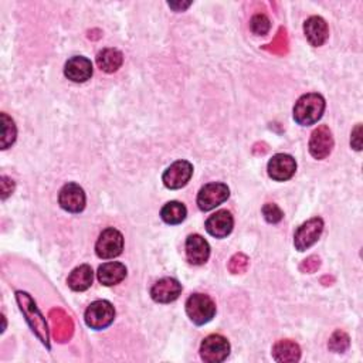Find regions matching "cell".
<instances>
[{
	"label": "cell",
	"mask_w": 363,
	"mask_h": 363,
	"mask_svg": "<svg viewBox=\"0 0 363 363\" xmlns=\"http://www.w3.org/2000/svg\"><path fill=\"white\" fill-rule=\"evenodd\" d=\"M48 318L51 321L53 338L55 339V342H68L72 338V334H74V324H72V319L60 308L51 310Z\"/></svg>",
	"instance_id": "16"
},
{
	"label": "cell",
	"mask_w": 363,
	"mask_h": 363,
	"mask_svg": "<svg viewBox=\"0 0 363 363\" xmlns=\"http://www.w3.org/2000/svg\"><path fill=\"white\" fill-rule=\"evenodd\" d=\"M247 267H249V257L243 253L233 256L229 263V270L233 274H242L247 270Z\"/></svg>",
	"instance_id": "29"
},
{
	"label": "cell",
	"mask_w": 363,
	"mask_h": 363,
	"mask_svg": "<svg viewBox=\"0 0 363 363\" xmlns=\"http://www.w3.org/2000/svg\"><path fill=\"white\" fill-rule=\"evenodd\" d=\"M304 33L314 47H319L324 46V43L328 40L329 29L322 18L312 16L304 23Z\"/></svg>",
	"instance_id": "18"
},
{
	"label": "cell",
	"mask_w": 363,
	"mask_h": 363,
	"mask_svg": "<svg viewBox=\"0 0 363 363\" xmlns=\"http://www.w3.org/2000/svg\"><path fill=\"white\" fill-rule=\"evenodd\" d=\"M182 294V285L175 278H162L154 284L151 288V297L155 303L169 304L179 298Z\"/></svg>",
	"instance_id": "13"
},
{
	"label": "cell",
	"mask_w": 363,
	"mask_h": 363,
	"mask_svg": "<svg viewBox=\"0 0 363 363\" xmlns=\"http://www.w3.org/2000/svg\"><path fill=\"white\" fill-rule=\"evenodd\" d=\"M98 281L105 286H112L119 284L126 277V267L122 263L111 261L100 265Z\"/></svg>",
	"instance_id": "20"
},
{
	"label": "cell",
	"mask_w": 363,
	"mask_h": 363,
	"mask_svg": "<svg viewBox=\"0 0 363 363\" xmlns=\"http://www.w3.org/2000/svg\"><path fill=\"white\" fill-rule=\"evenodd\" d=\"M334 148V136L331 129L326 125L318 126L310 139V154L318 159L322 161L329 157Z\"/></svg>",
	"instance_id": "12"
},
{
	"label": "cell",
	"mask_w": 363,
	"mask_h": 363,
	"mask_svg": "<svg viewBox=\"0 0 363 363\" xmlns=\"http://www.w3.org/2000/svg\"><path fill=\"white\" fill-rule=\"evenodd\" d=\"M250 29L257 36H265L271 29L270 19L265 15H256L250 20Z\"/></svg>",
	"instance_id": "26"
},
{
	"label": "cell",
	"mask_w": 363,
	"mask_h": 363,
	"mask_svg": "<svg viewBox=\"0 0 363 363\" xmlns=\"http://www.w3.org/2000/svg\"><path fill=\"white\" fill-rule=\"evenodd\" d=\"M0 180H2L0 182V187H2V200H6L15 192V182L8 176H2Z\"/></svg>",
	"instance_id": "31"
},
{
	"label": "cell",
	"mask_w": 363,
	"mask_h": 363,
	"mask_svg": "<svg viewBox=\"0 0 363 363\" xmlns=\"http://www.w3.org/2000/svg\"><path fill=\"white\" fill-rule=\"evenodd\" d=\"M263 216H264V219L268 222V223H271V225H277V223H279L281 220H282V217H284V213H282V210L275 204V203H265L264 206H263Z\"/></svg>",
	"instance_id": "27"
},
{
	"label": "cell",
	"mask_w": 363,
	"mask_h": 363,
	"mask_svg": "<svg viewBox=\"0 0 363 363\" xmlns=\"http://www.w3.org/2000/svg\"><path fill=\"white\" fill-rule=\"evenodd\" d=\"M124 250V236L114 227L105 229L95 244V253L103 260H110L121 256Z\"/></svg>",
	"instance_id": "7"
},
{
	"label": "cell",
	"mask_w": 363,
	"mask_h": 363,
	"mask_svg": "<svg viewBox=\"0 0 363 363\" xmlns=\"http://www.w3.org/2000/svg\"><path fill=\"white\" fill-rule=\"evenodd\" d=\"M0 117H2V138H0V147H2V150L5 151L15 143L18 136V129H16L15 121L6 112H2Z\"/></svg>",
	"instance_id": "24"
},
{
	"label": "cell",
	"mask_w": 363,
	"mask_h": 363,
	"mask_svg": "<svg viewBox=\"0 0 363 363\" xmlns=\"http://www.w3.org/2000/svg\"><path fill=\"white\" fill-rule=\"evenodd\" d=\"M64 74L72 83H86L93 77V62L81 55L71 57L65 62Z\"/></svg>",
	"instance_id": "15"
},
{
	"label": "cell",
	"mask_w": 363,
	"mask_h": 363,
	"mask_svg": "<svg viewBox=\"0 0 363 363\" xmlns=\"http://www.w3.org/2000/svg\"><path fill=\"white\" fill-rule=\"evenodd\" d=\"M319 267H321V260H319V257H318V256H311V257H308L307 260L303 261V264L300 265V270H301L303 272L311 274V272H315Z\"/></svg>",
	"instance_id": "30"
},
{
	"label": "cell",
	"mask_w": 363,
	"mask_h": 363,
	"mask_svg": "<svg viewBox=\"0 0 363 363\" xmlns=\"http://www.w3.org/2000/svg\"><path fill=\"white\" fill-rule=\"evenodd\" d=\"M210 256L209 243L199 235H190L186 240V258L193 265H203Z\"/></svg>",
	"instance_id": "17"
},
{
	"label": "cell",
	"mask_w": 363,
	"mask_h": 363,
	"mask_svg": "<svg viewBox=\"0 0 363 363\" xmlns=\"http://www.w3.org/2000/svg\"><path fill=\"white\" fill-rule=\"evenodd\" d=\"M265 50L275 53V54H285L288 50V37H286V32L284 29H279L278 36L274 39V41L271 44H268L265 47Z\"/></svg>",
	"instance_id": "28"
},
{
	"label": "cell",
	"mask_w": 363,
	"mask_h": 363,
	"mask_svg": "<svg viewBox=\"0 0 363 363\" xmlns=\"http://www.w3.org/2000/svg\"><path fill=\"white\" fill-rule=\"evenodd\" d=\"M186 314L194 325L202 326L214 318L216 304L209 296L193 294L186 301Z\"/></svg>",
	"instance_id": "3"
},
{
	"label": "cell",
	"mask_w": 363,
	"mask_h": 363,
	"mask_svg": "<svg viewBox=\"0 0 363 363\" xmlns=\"http://www.w3.org/2000/svg\"><path fill=\"white\" fill-rule=\"evenodd\" d=\"M272 357L281 363L298 362L301 357V349L298 343H296L294 341H289V339L278 341L272 346Z\"/></svg>",
	"instance_id": "21"
},
{
	"label": "cell",
	"mask_w": 363,
	"mask_h": 363,
	"mask_svg": "<svg viewBox=\"0 0 363 363\" xmlns=\"http://www.w3.org/2000/svg\"><path fill=\"white\" fill-rule=\"evenodd\" d=\"M230 196L227 185L220 182H213L204 185L197 194V206L203 211H210L225 203Z\"/></svg>",
	"instance_id": "4"
},
{
	"label": "cell",
	"mask_w": 363,
	"mask_h": 363,
	"mask_svg": "<svg viewBox=\"0 0 363 363\" xmlns=\"http://www.w3.org/2000/svg\"><path fill=\"white\" fill-rule=\"evenodd\" d=\"M325 111V100L317 93L303 95L294 107V119L298 125L310 126L317 124Z\"/></svg>",
	"instance_id": "2"
},
{
	"label": "cell",
	"mask_w": 363,
	"mask_h": 363,
	"mask_svg": "<svg viewBox=\"0 0 363 363\" xmlns=\"http://www.w3.org/2000/svg\"><path fill=\"white\" fill-rule=\"evenodd\" d=\"M93 279H94L93 268L87 264H83V265H80V267H77V268L71 271V274L67 278V284L72 289V291L81 293V291H86V289H88L91 286Z\"/></svg>",
	"instance_id": "19"
},
{
	"label": "cell",
	"mask_w": 363,
	"mask_h": 363,
	"mask_svg": "<svg viewBox=\"0 0 363 363\" xmlns=\"http://www.w3.org/2000/svg\"><path fill=\"white\" fill-rule=\"evenodd\" d=\"M193 175V165L187 161H176L162 175L164 185L171 190L185 187Z\"/></svg>",
	"instance_id": "9"
},
{
	"label": "cell",
	"mask_w": 363,
	"mask_h": 363,
	"mask_svg": "<svg viewBox=\"0 0 363 363\" xmlns=\"http://www.w3.org/2000/svg\"><path fill=\"white\" fill-rule=\"evenodd\" d=\"M168 5H169V8H171V9H173L175 12H182V11L187 9L192 4H190V2H186V4H180V2H169Z\"/></svg>",
	"instance_id": "33"
},
{
	"label": "cell",
	"mask_w": 363,
	"mask_h": 363,
	"mask_svg": "<svg viewBox=\"0 0 363 363\" xmlns=\"http://www.w3.org/2000/svg\"><path fill=\"white\" fill-rule=\"evenodd\" d=\"M115 318V310L110 301L100 300L93 303L84 315L86 324L95 331H101L108 328Z\"/></svg>",
	"instance_id": "5"
},
{
	"label": "cell",
	"mask_w": 363,
	"mask_h": 363,
	"mask_svg": "<svg viewBox=\"0 0 363 363\" xmlns=\"http://www.w3.org/2000/svg\"><path fill=\"white\" fill-rule=\"evenodd\" d=\"M235 227V219L230 211L219 210L211 214L206 220V230L210 236L216 239L227 237Z\"/></svg>",
	"instance_id": "14"
},
{
	"label": "cell",
	"mask_w": 363,
	"mask_h": 363,
	"mask_svg": "<svg viewBox=\"0 0 363 363\" xmlns=\"http://www.w3.org/2000/svg\"><path fill=\"white\" fill-rule=\"evenodd\" d=\"M350 147L355 151L362 150V124H357L355 129L352 131V138H350Z\"/></svg>",
	"instance_id": "32"
},
{
	"label": "cell",
	"mask_w": 363,
	"mask_h": 363,
	"mask_svg": "<svg viewBox=\"0 0 363 363\" xmlns=\"http://www.w3.org/2000/svg\"><path fill=\"white\" fill-rule=\"evenodd\" d=\"M349 336L343 332V331H336L331 339H329V343H328V348L332 350V352H336V353H343L348 350L349 348Z\"/></svg>",
	"instance_id": "25"
},
{
	"label": "cell",
	"mask_w": 363,
	"mask_h": 363,
	"mask_svg": "<svg viewBox=\"0 0 363 363\" xmlns=\"http://www.w3.org/2000/svg\"><path fill=\"white\" fill-rule=\"evenodd\" d=\"M324 232V220L321 217H314V219L301 225L294 235V246L298 251H305L312 247L321 237Z\"/></svg>",
	"instance_id": "8"
},
{
	"label": "cell",
	"mask_w": 363,
	"mask_h": 363,
	"mask_svg": "<svg viewBox=\"0 0 363 363\" xmlns=\"http://www.w3.org/2000/svg\"><path fill=\"white\" fill-rule=\"evenodd\" d=\"M230 355V343L222 335H210L200 345V356L207 363H220Z\"/></svg>",
	"instance_id": "6"
},
{
	"label": "cell",
	"mask_w": 363,
	"mask_h": 363,
	"mask_svg": "<svg viewBox=\"0 0 363 363\" xmlns=\"http://www.w3.org/2000/svg\"><path fill=\"white\" fill-rule=\"evenodd\" d=\"M122 62H124V55L117 48H104L97 55L98 67L101 68V71L108 72V74L118 71L121 68Z\"/></svg>",
	"instance_id": "22"
},
{
	"label": "cell",
	"mask_w": 363,
	"mask_h": 363,
	"mask_svg": "<svg viewBox=\"0 0 363 363\" xmlns=\"http://www.w3.org/2000/svg\"><path fill=\"white\" fill-rule=\"evenodd\" d=\"M16 300L18 304L27 321V324L30 325L33 334L41 341V343L50 349V335H48V326L46 322V318L43 317V314L40 312V310L37 308L36 303L33 301V298L23 291H18L16 293Z\"/></svg>",
	"instance_id": "1"
},
{
	"label": "cell",
	"mask_w": 363,
	"mask_h": 363,
	"mask_svg": "<svg viewBox=\"0 0 363 363\" xmlns=\"http://www.w3.org/2000/svg\"><path fill=\"white\" fill-rule=\"evenodd\" d=\"M86 193L77 183H67L58 193L60 206L68 213H81L86 209Z\"/></svg>",
	"instance_id": "10"
},
{
	"label": "cell",
	"mask_w": 363,
	"mask_h": 363,
	"mask_svg": "<svg viewBox=\"0 0 363 363\" xmlns=\"http://www.w3.org/2000/svg\"><path fill=\"white\" fill-rule=\"evenodd\" d=\"M187 216V209L183 203L180 202H169L166 203L162 210H161V217L162 220L166 223V225H180Z\"/></svg>",
	"instance_id": "23"
},
{
	"label": "cell",
	"mask_w": 363,
	"mask_h": 363,
	"mask_svg": "<svg viewBox=\"0 0 363 363\" xmlns=\"http://www.w3.org/2000/svg\"><path fill=\"white\" fill-rule=\"evenodd\" d=\"M267 171H268V176L272 180L285 182L294 176L297 171V162L291 155L277 154L270 159Z\"/></svg>",
	"instance_id": "11"
}]
</instances>
